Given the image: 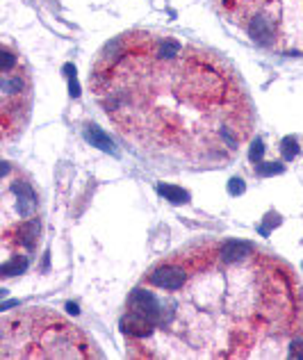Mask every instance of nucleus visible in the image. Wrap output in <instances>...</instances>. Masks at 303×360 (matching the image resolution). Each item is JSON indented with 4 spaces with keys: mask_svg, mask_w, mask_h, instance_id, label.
Wrapping results in <instances>:
<instances>
[{
    "mask_svg": "<svg viewBox=\"0 0 303 360\" xmlns=\"http://www.w3.org/2000/svg\"><path fill=\"white\" fill-rule=\"evenodd\" d=\"M0 356L35 358H101L96 342L51 308H21L0 319Z\"/></svg>",
    "mask_w": 303,
    "mask_h": 360,
    "instance_id": "7ed1b4c3",
    "label": "nucleus"
},
{
    "mask_svg": "<svg viewBox=\"0 0 303 360\" xmlns=\"http://www.w3.org/2000/svg\"><path fill=\"white\" fill-rule=\"evenodd\" d=\"M32 76L23 55L5 42L0 62V137L3 144L19 139L30 121Z\"/></svg>",
    "mask_w": 303,
    "mask_h": 360,
    "instance_id": "423d86ee",
    "label": "nucleus"
},
{
    "mask_svg": "<svg viewBox=\"0 0 303 360\" xmlns=\"http://www.w3.org/2000/svg\"><path fill=\"white\" fill-rule=\"evenodd\" d=\"M242 39L265 53L303 57V0H212Z\"/></svg>",
    "mask_w": 303,
    "mask_h": 360,
    "instance_id": "20e7f679",
    "label": "nucleus"
},
{
    "mask_svg": "<svg viewBox=\"0 0 303 360\" xmlns=\"http://www.w3.org/2000/svg\"><path fill=\"white\" fill-rule=\"evenodd\" d=\"M96 108L133 151L174 169L228 167L256 108L224 55L160 30H128L89 67Z\"/></svg>",
    "mask_w": 303,
    "mask_h": 360,
    "instance_id": "f03ea898",
    "label": "nucleus"
},
{
    "mask_svg": "<svg viewBox=\"0 0 303 360\" xmlns=\"http://www.w3.org/2000/svg\"><path fill=\"white\" fill-rule=\"evenodd\" d=\"M42 242V215L39 199L30 178L10 162L3 167V194H0V251L3 276L10 278L32 263Z\"/></svg>",
    "mask_w": 303,
    "mask_h": 360,
    "instance_id": "39448f33",
    "label": "nucleus"
},
{
    "mask_svg": "<svg viewBox=\"0 0 303 360\" xmlns=\"http://www.w3.org/2000/svg\"><path fill=\"white\" fill-rule=\"evenodd\" d=\"M121 335L137 360L303 358V283L258 244L203 237L142 274Z\"/></svg>",
    "mask_w": 303,
    "mask_h": 360,
    "instance_id": "f257e3e1",
    "label": "nucleus"
}]
</instances>
